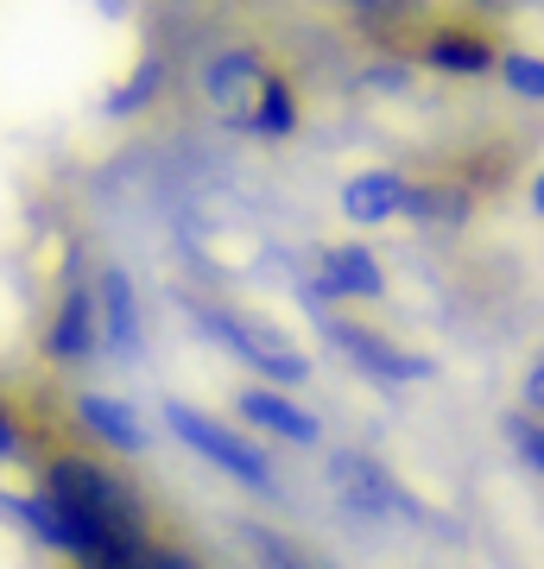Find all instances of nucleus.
<instances>
[{"label": "nucleus", "mask_w": 544, "mask_h": 569, "mask_svg": "<svg viewBox=\"0 0 544 569\" xmlns=\"http://www.w3.org/2000/svg\"><path fill=\"white\" fill-rule=\"evenodd\" d=\"M501 437L506 449L520 456V468L532 475V481H544V418H532V411H501Z\"/></svg>", "instance_id": "f3484780"}, {"label": "nucleus", "mask_w": 544, "mask_h": 569, "mask_svg": "<svg viewBox=\"0 0 544 569\" xmlns=\"http://www.w3.org/2000/svg\"><path fill=\"white\" fill-rule=\"evenodd\" d=\"M475 203H482V197H475L456 171H431V178H412L399 222L424 228V234H463V228L475 222Z\"/></svg>", "instance_id": "9b49d317"}, {"label": "nucleus", "mask_w": 544, "mask_h": 569, "mask_svg": "<svg viewBox=\"0 0 544 569\" xmlns=\"http://www.w3.org/2000/svg\"><path fill=\"white\" fill-rule=\"evenodd\" d=\"M304 310H355V305H386V266L367 241H323L304 260Z\"/></svg>", "instance_id": "39448f33"}, {"label": "nucleus", "mask_w": 544, "mask_h": 569, "mask_svg": "<svg viewBox=\"0 0 544 569\" xmlns=\"http://www.w3.org/2000/svg\"><path fill=\"white\" fill-rule=\"evenodd\" d=\"M77 418H82V430H89L96 443H108L115 456H146V449H152V425L140 418V406H127L115 392H82Z\"/></svg>", "instance_id": "ddd939ff"}, {"label": "nucleus", "mask_w": 544, "mask_h": 569, "mask_svg": "<svg viewBox=\"0 0 544 569\" xmlns=\"http://www.w3.org/2000/svg\"><path fill=\"white\" fill-rule=\"evenodd\" d=\"M273 77V58H266L260 44H222V51H209L197 70V96L202 108L228 127H247L254 114V96H260V82Z\"/></svg>", "instance_id": "0eeeda50"}, {"label": "nucleus", "mask_w": 544, "mask_h": 569, "mask_svg": "<svg viewBox=\"0 0 544 569\" xmlns=\"http://www.w3.org/2000/svg\"><path fill=\"white\" fill-rule=\"evenodd\" d=\"M494 77H501V89L513 96V102H544V51H525V44H506L501 63H494Z\"/></svg>", "instance_id": "dca6fc26"}, {"label": "nucleus", "mask_w": 544, "mask_h": 569, "mask_svg": "<svg viewBox=\"0 0 544 569\" xmlns=\"http://www.w3.org/2000/svg\"><path fill=\"white\" fill-rule=\"evenodd\" d=\"M336 7L362 39H380V44H399L405 32L418 39V26L431 20V0H336Z\"/></svg>", "instance_id": "2eb2a0df"}, {"label": "nucleus", "mask_w": 544, "mask_h": 569, "mask_svg": "<svg viewBox=\"0 0 544 569\" xmlns=\"http://www.w3.org/2000/svg\"><path fill=\"white\" fill-rule=\"evenodd\" d=\"M506 44L494 39V26H475V20H437L418 26V39H412V63L431 70V77H449V82H482L494 77V63H501Z\"/></svg>", "instance_id": "423d86ee"}, {"label": "nucleus", "mask_w": 544, "mask_h": 569, "mask_svg": "<svg viewBox=\"0 0 544 569\" xmlns=\"http://www.w3.org/2000/svg\"><path fill=\"white\" fill-rule=\"evenodd\" d=\"M89 291H96V329H101V355L108 361H140L146 348V310L140 291H133V272L115 260H101L89 272Z\"/></svg>", "instance_id": "6e6552de"}, {"label": "nucleus", "mask_w": 544, "mask_h": 569, "mask_svg": "<svg viewBox=\"0 0 544 569\" xmlns=\"http://www.w3.org/2000/svg\"><path fill=\"white\" fill-rule=\"evenodd\" d=\"M323 493L329 507L355 519V526H418V531H444V512L424 507L418 493L405 488V475L393 462H380L374 449H329L323 462Z\"/></svg>", "instance_id": "f03ea898"}, {"label": "nucleus", "mask_w": 544, "mask_h": 569, "mask_svg": "<svg viewBox=\"0 0 544 569\" xmlns=\"http://www.w3.org/2000/svg\"><path fill=\"white\" fill-rule=\"evenodd\" d=\"M298 127H304V96H298V82L273 63V77L260 82L254 114H247L241 133H247V140H266V146H285V140H298Z\"/></svg>", "instance_id": "4468645a"}, {"label": "nucleus", "mask_w": 544, "mask_h": 569, "mask_svg": "<svg viewBox=\"0 0 544 569\" xmlns=\"http://www.w3.org/2000/svg\"><path fill=\"white\" fill-rule=\"evenodd\" d=\"M520 411H532V418H544V348L525 361L520 373Z\"/></svg>", "instance_id": "412c9836"}, {"label": "nucleus", "mask_w": 544, "mask_h": 569, "mask_svg": "<svg viewBox=\"0 0 544 569\" xmlns=\"http://www.w3.org/2000/svg\"><path fill=\"white\" fill-rule=\"evenodd\" d=\"M241 545L260 557V569H323L317 557H304L285 531H266V526H241Z\"/></svg>", "instance_id": "a211bd4d"}, {"label": "nucleus", "mask_w": 544, "mask_h": 569, "mask_svg": "<svg viewBox=\"0 0 544 569\" xmlns=\"http://www.w3.org/2000/svg\"><path fill=\"white\" fill-rule=\"evenodd\" d=\"M525 197H532V216H538V222H544V164H538V171H532V183H525Z\"/></svg>", "instance_id": "5701e85b"}, {"label": "nucleus", "mask_w": 544, "mask_h": 569, "mask_svg": "<svg viewBox=\"0 0 544 569\" xmlns=\"http://www.w3.org/2000/svg\"><path fill=\"white\" fill-rule=\"evenodd\" d=\"M159 89H165V63L159 58H140V70L108 96V114H140L146 102H159Z\"/></svg>", "instance_id": "6ab92c4d"}, {"label": "nucleus", "mask_w": 544, "mask_h": 569, "mask_svg": "<svg viewBox=\"0 0 544 569\" xmlns=\"http://www.w3.org/2000/svg\"><path fill=\"white\" fill-rule=\"evenodd\" d=\"M165 430L178 437L197 462H209L222 481H235V488H247V493H260V500H279V468H273V456H266L247 430H235L228 418H209V411H197V406H184V399H165Z\"/></svg>", "instance_id": "7ed1b4c3"}, {"label": "nucleus", "mask_w": 544, "mask_h": 569, "mask_svg": "<svg viewBox=\"0 0 544 569\" xmlns=\"http://www.w3.org/2000/svg\"><path fill=\"white\" fill-rule=\"evenodd\" d=\"M235 418H247V430H260V437H273V443L323 449V418L310 406H298V392L241 380V387H235Z\"/></svg>", "instance_id": "1a4fd4ad"}, {"label": "nucleus", "mask_w": 544, "mask_h": 569, "mask_svg": "<svg viewBox=\"0 0 544 569\" xmlns=\"http://www.w3.org/2000/svg\"><path fill=\"white\" fill-rule=\"evenodd\" d=\"M405 190H412V171L405 164H362V171L343 178L336 209H343L348 228H393L405 209Z\"/></svg>", "instance_id": "9d476101"}, {"label": "nucleus", "mask_w": 544, "mask_h": 569, "mask_svg": "<svg viewBox=\"0 0 544 569\" xmlns=\"http://www.w3.org/2000/svg\"><path fill=\"white\" fill-rule=\"evenodd\" d=\"M133 7H140V0H96V13H108V20H127Z\"/></svg>", "instance_id": "b1692460"}, {"label": "nucleus", "mask_w": 544, "mask_h": 569, "mask_svg": "<svg viewBox=\"0 0 544 569\" xmlns=\"http://www.w3.org/2000/svg\"><path fill=\"white\" fill-rule=\"evenodd\" d=\"M463 13H475V26H494V20H506L513 13V0H456Z\"/></svg>", "instance_id": "4be33fe9"}, {"label": "nucleus", "mask_w": 544, "mask_h": 569, "mask_svg": "<svg viewBox=\"0 0 544 569\" xmlns=\"http://www.w3.org/2000/svg\"><path fill=\"white\" fill-rule=\"evenodd\" d=\"M51 361L63 367H82L101 355V329H96V291H89V272H77V279L63 284V305L58 317H51Z\"/></svg>", "instance_id": "f8f14e48"}, {"label": "nucleus", "mask_w": 544, "mask_h": 569, "mask_svg": "<svg viewBox=\"0 0 544 569\" xmlns=\"http://www.w3.org/2000/svg\"><path fill=\"white\" fill-rule=\"evenodd\" d=\"M412 77H418V63L405 58H374L355 70V89H374V96H405L412 89Z\"/></svg>", "instance_id": "aec40b11"}, {"label": "nucleus", "mask_w": 544, "mask_h": 569, "mask_svg": "<svg viewBox=\"0 0 544 569\" xmlns=\"http://www.w3.org/2000/svg\"><path fill=\"white\" fill-rule=\"evenodd\" d=\"M190 329H202V336L222 348L235 367H247V380H260V387L304 392L310 387V373H317V355H310L291 329H279L273 317H260V310H235V305L190 298Z\"/></svg>", "instance_id": "f257e3e1"}, {"label": "nucleus", "mask_w": 544, "mask_h": 569, "mask_svg": "<svg viewBox=\"0 0 544 569\" xmlns=\"http://www.w3.org/2000/svg\"><path fill=\"white\" fill-rule=\"evenodd\" d=\"M513 7H532V0H513Z\"/></svg>", "instance_id": "393cba45"}, {"label": "nucleus", "mask_w": 544, "mask_h": 569, "mask_svg": "<svg viewBox=\"0 0 544 569\" xmlns=\"http://www.w3.org/2000/svg\"><path fill=\"white\" fill-rule=\"evenodd\" d=\"M310 323H317V336L336 348L362 380H374V387H386V392L431 387V380H437V361H431L424 348H405L399 336H386V329L362 323V317H348V310H310Z\"/></svg>", "instance_id": "20e7f679"}]
</instances>
